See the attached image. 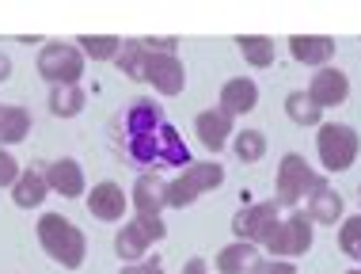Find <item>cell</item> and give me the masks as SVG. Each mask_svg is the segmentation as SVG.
I'll use <instances>...</instances> for the list:
<instances>
[{
	"instance_id": "cell-16",
	"label": "cell",
	"mask_w": 361,
	"mask_h": 274,
	"mask_svg": "<svg viewBox=\"0 0 361 274\" xmlns=\"http://www.w3.org/2000/svg\"><path fill=\"white\" fill-rule=\"evenodd\" d=\"M194 130H198L202 145H206L209 153H221L224 145L232 141V119L221 111V107H209V111H202L198 122H194Z\"/></svg>"
},
{
	"instance_id": "cell-22",
	"label": "cell",
	"mask_w": 361,
	"mask_h": 274,
	"mask_svg": "<svg viewBox=\"0 0 361 274\" xmlns=\"http://www.w3.org/2000/svg\"><path fill=\"white\" fill-rule=\"evenodd\" d=\"M156 164H168V168H190V149H187V141L179 137V130H175L171 122H164L160 126V160Z\"/></svg>"
},
{
	"instance_id": "cell-33",
	"label": "cell",
	"mask_w": 361,
	"mask_h": 274,
	"mask_svg": "<svg viewBox=\"0 0 361 274\" xmlns=\"http://www.w3.org/2000/svg\"><path fill=\"white\" fill-rule=\"evenodd\" d=\"M145 54H175V46H179V38H137Z\"/></svg>"
},
{
	"instance_id": "cell-21",
	"label": "cell",
	"mask_w": 361,
	"mask_h": 274,
	"mask_svg": "<svg viewBox=\"0 0 361 274\" xmlns=\"http://www.w3.org/2000/svg\"><path fill=\"white\" fill-rule=\"evenodd\" d=\"M31 133V111L27 107H0V149H8V145H19L23 137Z\"/></svg>"
},
{
	"instance_id": "cell-26",
	"label": "cell",
	"mask_w": 361,
	"mask_h": 274,
	"mask_svg": "<svg viewBox=\"0 0 361 274\" xmlns=\"http://www.w3.org/2000/svg\"><path fill=\"white\" fill-rule=\"evenodd\" d=\"M126 153H130V160H133V164H141V168L156 164V160H160V130L126 137Z\"/></svg>"
},
{
	"instance_id": "cell-31",
	"label": "cell",
	"mask_w": 361,
	"mask_h": 274,
	"mask_svg": "<svg viewBox=\"0 0 361 274\" xmlns=\"http://www.w3.org/2000/svg\"><path fill=\"white\" fill-rule=\"evenodd\" d=\"M19 172H23V168H19V160H16V156L8 153V149H0V191H4V187H12V183L19 179Z\"/></svg>"
},
{
	"instance_id": "cell-36",
	"label": "cell",
	"mask_w": 361,
	"mask_h": 274,
	"mask_svg": "<svg viewBox=\"0 0 361 274\" xmlns=\"http://www.w3.org/2000/svg\"><path fill=\"white\" fill-rule=\"evenodd\" d=\"M8 76H12V57H8V54H0V84H4Z\"/></svg>"
},
{
	"instance_id": "cell-28",
	"label": "cell",
	"mask_w": 361,
	"mask_h": 274,
	"mask_svg": "<svg viewBox=\"0 0 361 274\" xmlns=\"http://www.w3.org/2000/svg\"><path fill=\"white\" fill-rule=\"evenodd\" d=\"M286 114H289V122H297V126H319V119H324V111L308 100V92H289L286 95Z\"/></svg>"
},
{
	"instance_id": "cell-12",
	"label": "cell",
	"mask_w": 361,
	"mask_h": 274,
	"mask_svg": "<svg viewBox=\"0 0 361 274\" xmlns=\"http://www.w3.org/2000/svg\"><path fill=\"white\" fill-rule=\"evenodd\" d=\"M84 206H87V213H92L95 221H122L130 198H126V191L118 187V183H95V187L87 191Z\"/></svg>"
},
{
	"instance_id": "cell-5",
	"label": "cell",
	"mask_w": 361,
	"mask_h": 274,
	"mask_svg": "<svg viewBox=\"0 0 361 274\" xmlns=\"http://www.w3.org/2000/svg\"><path fill=\"white\" fill-rule=\"evenodd\" d=\"M164 237H168L164 218H133V221H126L118 229V237H114V251H118L122 267H126V263H141L145 256H149L152 244H160Z\"/></svg>"
},
{
	"instance_id": "cell-8",
	"label": "cell",
	"mask_w": 361,
	"mask_h": 274,
	"mask_svg": "<svg viewBox=\"0 0 361 274\" xmlns=\"http://www.w3.org/2000/svg\"><path fill=\"white\" fill-rule=\"evenodd\" d=\"M274 225H278V202H247L232 218V232H236V240L262 248Z\"/></svg>"
},
{
	"instance_id": "cell-24",
	"label": "cell",
	"mask_w": 361,
	"mask_h": 274,
	"mask_svg": "<svg viewBox=\"0 0 361 274\" xmlns=\"http://www.w3.org/2000/svg\"><path fill=\"white\" fill-rule=\"evenodd\" d=\"M87 95L80 84H61V88H50V111L57 119H76V114L84 111Z\"/></svg>"
},
{
	"instance_id": "cell-32",
	"label": "cell",
	"mask_w": 361,
	"mask_h": 274,
	"mask_svg": "<svg viewBox=\"0 0 361 274\" xmlns=\"http://www.w3.org/2000/svg\"><path fill=\"white\" fill-rule=\"evenodd\" d=\"M251 274H297V267H293V263H281V259H259L255 267H251Z\"/></svg>"
},
{
	"instance_id": "cell-9",
	"label": "cell",
	"mask_w": 361,
	"mask_h": 274,
	"mask_svg": "<svg viewBox=\"0 0 361 274\" xmlns=\"http://www.w3.org/2000/svg\"><path fill=\"white\" fill-rule=\"evenodd\" d=\"M141 81L152 84L160 95H179L183 88H187V68L175 54H145L141 61Z\"/></svg>"
},
{
	"instance_id": "cell-13",
	"label": "cell",
	"mask_w": 361,
	"mask_h": 274,
	"mask_svg": "<svg viewBox=\"0 0 361 274\" xmlns=\"http://www.w3.org/2000/svg\"><path fill=\"white\" fill-rule=\"evenodd\" d=\"M130 206H133V218H160L164 213V179L156 172H141L137 183L130 191Z\"/></svg>"
},
{
	"instance_id": "cell-19",
	"label": "cell",
	"mask_w": 361,
	"mask_h": 274,
	"mask_svg": "<svg viewBox=\"0 0 361 274\" xmlns=\"http://www.w3.org/2000/svg\"><path fill=\"white\" fill-rule=\"evenodd\" d=\"M164 126V107L156 100H133L126 111V133H152Z\"/></svg>"
},
{
	"instance_id": "cell-25",
	"label": "cell",
	"mask_w": 361,
	"mask_h": 274,
	"mask_svg": "<svg viewBox=\"0 0 361 274\" xmlns=\"http://www.w3.org/2000/svg\"><path fill=\"white\" fill-rule=\"evenodd\" d=\"M73 46L84 57H92V61H114L118 50H122V38H114V35H80Z\"/></svg>"
},
{
	"instance_id": "cell-35",
	"label": "cell",
	"mask_w": 361,
	"mask_h": 274,
	"mask_svg": "<svg viewBox=\"0 0 361 274\" xmlns=\"http://www.w3.org/2000/svg\"><path fill=\"white\" fill-rule=\"evenodd\" d=\"M183 274H209V263L194 256V259H187V267H183Z\"/></svg>"
},
{
	"instance_id": "cell-10",
	"label": "cell",
	"mask_w": 361,
	"mask_h": 274,
	"mask_svg": "<svg viewBox=\"0 0 361 274\" xmlns=\"http://www.w3.org/2000/svg\"><path fill=\"white\" fill-rule=\"evenodd\" d=\"M346 95H350V76L343 73V68H319L316 76H312V84H308V100L319 107V111H327V107H338V103H346Z\"/></svg>"
},
{
	"instance_id": "cell-14",
	"label": "cell",
	"mask_w": 361,
	"mask_h": 274,
	"mask_svg": "<svg viewBox=\"0 0 361 274\" xmlns=\"http://www.w3.org/2000/svg\"><path fill=\"white\" fill-rule=\"evenodd\" d=\"M259 107V84L251 81V76H232V81H224L221 88V111L228 114V119H236V114H251Z\"/></svg>"
},
{
	"instance_id": "cell-6",
	"label": "cell",
	"mask_w": 361,
	"mask_h": 274,
	"mask_svg": "<svg viewBox=\"0 0 361 274\" xmlns=\"http://www.w3.org/2000/svg\"><path fill=\"white\" fill-rule=\"evenodd\" d=\"M38 76L50 81V88L61 84H80L84 76V54L73 42H46L38 50Z\"/></svg>"
},
{
	"instance_id": "cell-18",
	"label": "cell",
	"mask_w": 361,
	"mask_h": 274,
	"mask_svg": "<svg viewBox=\"0 0 361 274\" xmlns=\"http://www.w3.org/2000/svg\"><path fill=\"white\" fill-rule=\"evenodd\" d=\"M343 210H346L343 194L331 191L327 183H319V187L308 194V218L319 221V225H335L338 218H343Z\"/></svg>"
},
{
	"instance_id": "cell-15",
	"label": "cell",
	"mask_w": 361,
	"mask_h": 274,
	"mask_svg": "<svg viewBox=\"0 0 361 274\" xmlns=\"http://www.w3.org/2000/svg\"><path fill=\"white\" fill-rule=\"evenodd\" d=\"M289 54H293V61H300V65L327 68V61L335 57V38L331 35H293Z\"/></svg>"
},
{
	"instance_id": "cell-2",
	"label": "cell",
	"mask_w": 361,
	"mask_h": 274,
	"mask_svg": "<svg viewBox=\"0 0 361 274\" xmlns=\"http://www.w3.org/2000/svg\"><path fill=\"white\" fill-rule=\"evenodd\" d=\"M224 183V168L217 160H198L190 168H183V175H175L171 183H164V202L171 210H187L202 198L206 191H217Z\"/></svg>"
},
{
	"instance_id": "cell-27",
	"label": "cell",
	"mask_w": 361,
	"mask_h": 274,
	"mask_svg": "<svg viewBox=\"0 0 361 274\" xmlns=\"http://www.w3.org/2000/svg\"><path fill=\"white\" fill-rule=\"evenodd\" d=\"M232 153H236V160L243 164H255L267 156V133L262 130H240L232 133Z\"/></svg>"
},
{
	"instance_id": "cell-34",
	"label": "cell",
	"mask_w": 361,
	"mask_h": 274,
	"mask_svg": "<svg viewBox=\"0 0 361 274\" xmlns=\"http://www.w3.org/2000/svg\"><path fill=\"white\" fill-rule=\"evenodd\" d=\"M118 274H168V270H164L156 259H141V263H126Z\"/></svg>"
},
{
	"instance_id": "cell-1",
	"label": "cell",
	"mask_w": 361,
	"mask_h": 274,
	"mask_svg": "<svg viewBox=\"0 0 361 274\" xmlns=\"http://www.w3.org/2000/svg\"><path fill=\"white\" fill-rule=\"evenodd\" d=\"M35 229H38V244H42V251L57 263V267H65V270H80L84 267L87 237L76 229L69 218H65V213H42Z\"/></svg>"
},
{
	"instance_id": "cell-29",
	"label": "cell",
	"mask_w": 361,
	"mask_h": 274,
	"mask_svg": "<svg viewBox=\"0 0 361 274\" xmlns=\"http://www.w3.org/2000/svg\"><path fill=\"white\" fill-rule=\"evenodd\" d=\"M338 251H343L346 259L361 263V213L343 221V229H338Z\"/></svg>"
},
{
	"instance_id": "cell-11",
	"label": "cell",
	"mask_w": 361,
	"mask_h": 274,
	"mask_svg": "<svg viewBox=\"0 0 361 274\" xmlns=\"http://www.w3.org/2000/svg\"><path fill=\"white\" fill-rule=\"evenodd\" d=\"M42 179H46V187H50L54 194H61V198H80V194L87 191V183H84V168L73 160V156H61V160L46 164Z\"/></svg>"
},
{
	"instance_id": "cell-7",
	"label": "cell",
	"mask_w": 361,
	"mask_h": 274,
	"mask_svg": "<svg viewBox=\"0 0 361 274\" xmlns=\"http://www.w3.org/2000/svg\"><path fill=\"white\" fill-rule=\"evenodd\" d=\"M262 248H267L274 259H297V256H305V251L312 248V218H308L305 210L289 213L286 221H278L274 229H270V237H267Z\"/></svg>"
},
{
	"instance_id": "cell-4",
	"label": "cell",
	"mask_w": 361,
	"mask_h": 274,
	"mask_svg": "<svg viewBox=\"0 0 361 274\" xmlns=\"http://www.w3.org/2000/svg\"><path fill=\"white\" fill-rule=\"evenodd\" d=\"M319 175L308 168V160L300 153H286L278 164V179H274V202L278 206H297L300 198H308L319 187Z\"/></svg>"
},
{
	"instance_id": "cell-30",
	"label": "cell",
	"mask_w": 361,
	"mask_h": 274,
	"mask_svg": "<svg viewBox=\"0 0 361 274\" xmlns=\"http://www.w3.org/2000/svg\"><path fill=\"white\" fill-rule=\"evenodd\" d=\"M141 61H145V50H141L137 38H133V42H122L118 57H114V65H118L130 81H141Z\"/></svg>"
},
{
	"instance_id": "cell-23",
	"label": "cell",
	"mask_w": 361,
	"mask_h": 274,
	"mask_svg": "<svg viewBox=\"0 0 361 274\" xmlns=\"http://www.w3.org/2000/svg\"><path fill=\"white\" fill-rule=\"evenodd\" d=\"M236 46H240L243 61H247L251 68H270V65H274V54H278L274 38H267V35H240Z\"/></svg>"
},
{
	"instance_id": "cell-3",
	"label": "cell",
	"mask_w": 361,
	"mask_h": 274,
	"mask_svg": "<svg viewBox=\"0 0 361 274\" xmlns=\"http://www.w3.org/2000/svg\"><path fill=\"white\" fill-rule=\"evenodd\" d=\"M316 149H319L324 172H346V168H354V160H357L361 137H357L354 126H346V122H324L319 126V137H316Z\"/></svg>"
},
{
	"instance_id": "cell-20",
	"label": "cell",
	"mask_w": 361,
	"mask_h": 274,
	"mask_svg": "<svg viewBox=\"0 0 361 274\" xmlns=\"http://www.w3.org/2000/svg\"><path fill=\"white\" fill-rule=\"evenodd\" d=\"M213 263H217L221 274H251V267L259 263V248L255 244L236 240V244H228V248H221Z\"/></svg>"
},
{
	"instance_id": "cell-37",
	"label": "cell",
	"mask_w": 361,
	"mask_h": 274,
	"mask_svg": "<svg viewBox=\"0 0 361 274\" xmlns=\"http://www.w3.org/2000/svg\"><path fill=\"white\" fill-rule=\"evenodd\" d=\"M346 274H361V270H346Z\"/></svg>"
},
{
	"instance_id": "cell-17",
	"label": "cell",
	"mask_w": 361,
	"mask_h": 274,
	"mask_svg": "<svg viewBox=\"0 0 361 274\" xmlns=\"http://www.w3.org/2000/svg\"><path fill=\"white\" fill-rule=\"evenodd\" d=\"M46 194H50V187H46L42 172H35V168H23L19 179L12 183V202L19 206V210H35V206H42Z\"/></svg>"
}]
</instances>
